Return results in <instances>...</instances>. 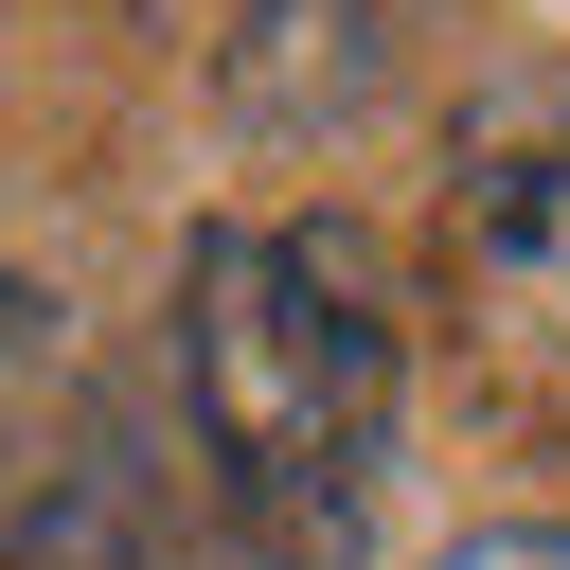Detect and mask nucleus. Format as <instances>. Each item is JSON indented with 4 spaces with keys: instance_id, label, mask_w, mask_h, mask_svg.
<instances>
[{
    "instance_id": "nucleus-1",
    "label": "nucleus",
    "mask_w": 570,
    "mask_h": 570,
    "mask_svg": "<svg viewBox=\"0 0 570 570\" xmlns=\"http://www.w3.org/2000/svg\"><path fill=\"white\" fill-rule=\"evenodd\" d=\"M178 392H196V463L249 570H356L374 499H392V410H410V338L392 285L338 214H232L178 267Z\"/></svg>"
},
{
    "instance_id": "nucleus-2",
    "label": "nucleus",
    "mask_w": 570,
    "mask_h": 570,
    "mask_svg": "<svg viewBox=\"0 0 570 570\" xmlns=\"http://www.w3.org/2000/svg\"><path fill=\"white\" fill-rule=\"evenodd\" d=\"M428 285L463 374L517 428H570V71H499L463 107L445 214H428Z\"/></svg>"
},
{
    "instance_id": "nucleus-3",
    "label": "nucleus",
    "mask_w": 570,
    "mask_h": 570,
    "mask_svg": "<svg viewBox=\"0 0 570 570\" xmlns=\"http://www.w3.org/2000/svg\"><path fill=\"white\" fill-rule=\"evenodd\" d=\"M410 36H428V0H232L214 89H232V125H249V142H338V125H374V107H392Z\"/></svg>"
},
{
    "instance_id": "nucleus-4",
    "label": "nucleus",
    "mask_w": 570,
    "mask_h": 570,
    "mask_svg": "<svg viewBox=\"0 0 570 570\" xmlns=\"http://www.w3.org/2000/svg\"><path fill=\"white\" fill-rule=\"evenodd\" d=\"M0 570H160V534H142V499L125 481H71V499H36L18 517V552Z\"/></svg>"
},
{
    "instance_id": "nucleus-5",
    "label": "nucleus",
    "mask_w": 570,
    "mask_h": 570,
    "mask_svg": "<svg viewBox=\"0 0 570 570\" xmlns=\"http://www.w3.org/2000/svg\"><path fill=\"white\" fill-rule=\"evenodd\" d=\"M428 570H570V534H552V517H499V534H445Z\"/></svg>"
}]
</instances>
